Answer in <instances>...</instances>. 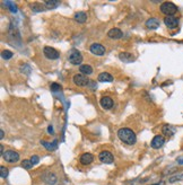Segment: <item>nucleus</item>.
<instances>
[{
	"label": "nucleus",
	"mask_w": 183,
	"mask_h": 185,
	"mask_svg": "<svg viewBox=\"0 0 183 185\" xmlns=\"http://www.w3.org/2000/svg\"><path fill=\"white\" fill-rule=\"evenodd\" d=\"M118 137L122 142L127 143V145H135L137 142V137L136 133L129 128H121L118 131Z\"/></svg>",
	"instance_id": "1"
},
{
	"label": "nucleus",
	"mask_w": 183,
	"mask_h": 185,
	"mask_svg": "<svg viewBox=\"0 0 183 185\" xmlns=\"http://www.w3.org/2000/svg\"><path fill=\"white\" fill-rule=\"evenodd\" d=\"M161 11L166 16H173L174 14L177 12V7L173 2L166 1V2H163L161 5Z\"/></svg>",
	"instance_id": "2"
},
{
	"label": "nucleus",
	"mask_w": 183,
	"mask_h": 185,
	"mask_svg": "<svg viewBox=\"0 0 183 185\" xmlns=\"http://www.w3.org/2000/svg\"><path fill=\"white\" fill-rule=\"evenodd\" d=\"M69 62L74 65H79L83 62V56L78 50L74 49L69 53Z\"/></svg>",
	"instance_id": "3"
},
{
	"label": "nucleus",
	"mask_w": 183,
	"mask_h": 185,
	"mask_svg": "<svg viewBox=\"0 0 183 185\" xmlns=\"http://www.w3.org/2000/svg\"><path fill=\"white\" fill-rule=\"evenodd\" d=\"M72 81H74L75 85L78 86V87H85L89 83V79H88V78L83 74H75L74 77H72Z\"/></svg>",
	"instance_id": "4"
},
{
	"label": "nucleus",
	"mask_w": 183,
	"mask_h": 185,
	"mask_svg": "<svg viewBox=\"0 0 183 185\" xmlns=\"http://www.w3.org/2000/svg\"><path fill=\"white\" fill-rule=\"evenodd\" d=\"M2 158L6 161H8V163L12 164L19 160V154L15 150H6L3 152Z\"/></svg>",
	"instance_id": "5"
},
{
	"label": "nucleus",
	"mask_w": 183,
	"mask_h": 185,
	"mask_svg": "<svg viewBox=\"0 0 183 185\" xmlns=\"http://www.w3.org/2000/svg\"><path fill=\"white\" fill-rule=\"evenodd\" d=\"M43 53L44 56H47L48 59H50V60H57L60 56V53L56 49L51 47V46H45L43 49Z\"/></svg>",
	"instance_id": "6"
},
{
	"label": "nucleus",
	"mask_w": 183,
	"mask_h": 185,
	"mask_svg": "<svg viewBox=\"0 0 183 185\" xmlns=\"http://www.w3.org/2000/svg\"><path fill=\"white\" fill-rule=\"evenodd\" d=\"M99 160L102 161L103 164H112L114 161V157H113V155L108 150H103L99 152Z\"/></svg>",
	"instance_id": "7"
},
{
	"label": "nucleus",
	"mask_w": 183,
	"mask_h": 185,
	"mask_svg": "<svg viewBox=\"0 0 183 185\" xmlns=\"http://www.w3.org/2000/svg\"><path fill=\"white\" fill-rule=\"evenodd\" d=\"M90 52L93 53V54H95V56H104V53H105V47L102 45V44L99 43H93L92 45H90L89 47Z\"/></svg>",
	"instance_id": "8"
},
{
	"label": "nucleus",
	"mask_w": 183,
	"mask_h": 185,
	"mask_svg": "<svg viewBox=\"0 0 183 185\" xmlns=\"http://www.w3.org/2000/svg\"><path fill=\"white\" fill-rule=\"evenodd\" d=\"M164 24L167 26L170 29H175L179 26V19L174 16H167L164 18Z\"/></svg>",
	"instance_id": "9"
},
{
	"label": "nucleus",
	"mask_w": 183,
	"mask_h": 185,
	"mask_svg": "<svg viewBox=\"0 0 183 185\" xmlns=\"http://www.w3.org/2000/svg\"><path fill=\"white\" fill-rule=\"evenodd\" d=\"M165 143V139L163 136H155L153 138L152 142H150V146H152V148L154 149H159L162 148Z\"/></svg>",
	"instance_id": "10"
},
{
	"label": "nucleus",
	"mask_w": 183,
	"mask_h": 185,
	"mask_svg": "<svg viewBox=\"0 0 183 185\" xmlns=\"http://www.w3.org/2000/svg\"><path fill=\"white\" fill-rule=\"evenodd\" d=\"M99 104H101V106H102L104 110H110V108H112V106H113L114 103H113V99H112L110 96H104V97L101 98Z\"/></svg>",
	"instance_id": "11"
},
{
	"label": "nucleus",
	"mask_w": 183,
	"mask_h": 185,
	"mask_svg": "<svg viewBox=\"0 0 183 185\" xmlns=\"http://www.w3.org/2000/svg\"><path fill=\"white\" fill-rule=\"evenodd\" d=\"M108 36L112 40H119L123 36V33L120 28H111L109 32H108Z\"/></svg>",
	"instance_id": "12"
},
{
	"label": "nucleus",
	"mask_w": 183,
	"mask_h": 185,
	"mask_svg": "<svg viewBox=\"0 0 183 185\" xmlns=\"http://www.w3.org/2000/svg\"><path fill=\"white\" fill-rule=\"evenodd\" d=\"M119 59L121 60V61L123 62H127V63H129V62H132L135 60V56L132 54L131 52H121L120 54H119Z\"/></svg>",
	"instance_id": "13"
},
{
	"label": "nucleus",
	"mask_w": 183,
	"mask_h": 185,
	"mask_svg": "<svg viewBox=\"0 0 183 185\" xmlns=\"http://www.w3.org/2000/svg\"><path fill=\"white\" fill-rule=\"evenodd\" d=\"M93 160H94L93 155L89 154V152H86V154L81 155L80 159H79L81 165H90V164L93 163Z\"/></svg>",
	"instance_id": "14"
},
{
	"label": "nucleus",
	"mask_w": 183,
	"mask_h": 185,
	"mask_svg": "<svg viewBox=\"0 0 183 185\" xmlns=\"http://www.w3.org/2000/svg\"><path fill=\"white\" fill-rule=\"evenodd\" d=\"M43 179L48 185H54L57 183V181H58V179H57V176L53 173H47L43 176Z\"/></svg>",
	"instance_id": "15"
},
{
	"label": "nucleus",
	"mask_w": 183,
	"mask_h": 185,
	"mask_svg": "<svg viewBox=\"0 0 183 185\" xmlns=\"http://www.w3.org/2000/svg\"><path fill=\"white\" fill-rule=\"evenodd\" d=\"M97 80L101 81V83H112L113 81V77H112V74H108V72H102V74H98Z\"/></svg>",
	"instance_id": "16"
},
{
	"label": "nucleus",
	"mask_w": 183,
	"mask_h": 185,
	"mask_svg": "<svg viewBox=\"0 0 183 185\" xmlns=\"http://www.w3.org/2000/svg\"><path fill=\"white\" fill-rule=\"evenodd\" d=\"M159 20L157 18H149L146 22V26L149 29H156V28L159 27Z\"/></svg>",
	"instance_id": "17"
},
{
	"label": "nucleus",
	"mask_w": 183,
	"mask_h": 185,
	"mask_svg": "<svg viewBox=\"0 0 183 185\" xmlns=\"http://www.w3.org/2000/svg\"><path fill=\"white\" fill-rule=\"evenodd\" d=\"M75 20L78 22L79 24H84L87 20V14L84 11H78L75 14Z\"/></svg>",
	"instance_id": "18"
},
{
	"label": "nucleus",
	"mask_w": 183,
	"mask_h": 185,
	"mask_svg": "<svg viewBox=\"0 0 183 185\" xmlns=\"http://www.w3.org/2000/svg\"><path fill=\"white\" fill-rule=\"evenodd\" d=\"M43 3L48 9H54V8H57L58 6H60L59 0H47V1H44Z\"/></svg>",
	"instance_id": "19"
},
{
	"label": "nucleus",
	"mask_w": 183,
	"mask_h": 185,
	"mask_svg": "<svg viewBox=\"0 0 183 185\" xmlns=\"http://www.w3.org/2000/svg\"><path fill=\"white\" fill-rule=\"evenodd\" d=\"M79 71H80V74H85V76H89V74H93V68L89 65H80Z\"/></svg>",
	"instance_id": "20"
},
{
	"label": "nucleus",
	"mask_w": 183,
	"mask_h": 185,
	"mask_svg": "<svg viewBox=\"0 0 183 185\" xmlns=\"http://www.w3.org/2000/svg\"><path fill=\"white\" fill-rule=\"evenodd\" d=\"M41 143H42V145H43L48 150H54V149H57V147H58V140H54L52 143H51V142H47V141H44V140H42Z\"/></svg>",
	"instance_id": "21"
},
{
	"label": "nucleus",
	"mask_w": 183,
	"mask_h": 185,
	"mask_svg": "<svg viewBox=\"0 0 183 185\" xmlns=\"http://www.w3.org/2000/svg\"><path fill=\"white\" fill-rule=\"evenodd\" d=\"M162 132H163V134H165V136L172 137L174 134V132H175V130H174L171 125H164L163 129H162Z\"/></svg>",
	"instance_id": "22"
},
{
	"label": "nucleus",
	"mask_w": 183,
	"mask_h": 185,
	"mask_svg": "<svg viewBox=\"0 0 183 185\" xmlns=\"http://www.w3.org/2000/svg\"><path fill=\"white\" fill-rule=\"evenodd\" d=\"M3 3H5L7 7H8L9 11L14 12V14H16V12H17V6H16L15 2H12V1H3Z\"/></svg>",
	"instance_id": "23"
},
{
	"label": "nucleus",
	"mask_w": 183,
	"mask_h": 185,
	"mask_svg": "<svg viewBox=\"0 0 183 185\" xmlns=\"http://www.w3.org/2000/svg\"><path fill=\"white\" fill-rule=\"evenodd\" d=\"M22 167L25 168V169H31L33 167V163L31 161V159H24L22 161Z\"/></svg>",
	"instance_id": "24"
},
{
	"label": "nucleus",
	"mask_w": 183,
	"mask_h": 185,
	"mask_svg": "<svg viewBox=\"0 0 183 185\" xmlns=\"http://www.w3.org/2000/svg\"><path fill=\"white\" fill-rule=\"evenodd\" d=\"M12 52L11 51H9V50H3L2 53H1V56H2L5 60H9V59L12 58Z\"/></svg>",
	"instance_id": "25"
},
{
	"label": "nucleus",
	"mask_w": 183,
	"mask_h": 185,
	"mask_svg": "<svg viewBox=\"0 0 183 185\" xmlns=\"http://www.w3.org/2000/svg\"><path fill=\"white\" fill-rule=\"evenodd\" d=\"M0 176H1V178H6L8 176V169L5 166L0 167Z\"/></svg>",
	"instance_id": "26"
},
{
	"label": "nucleus",
	"mask_w": 183,
	"mask_h": 185,
	"mask_svg": "<svg viewBox=\"0 0 183 185\" xmlns=\"http://www.w3.org/2000/svg\"><path fill=\"white\" fill-rule=\"evenodd\" d=\"M50 88H51V90H52V92H59V90H61V86H60L59 83H51Z\"/></svg>",
	"instance_id": "27"
},
{
	"label": "nucleus",
	"mask_w": 183,
	"mask_h": 185,
	"mask_svg": "<svg viewBox=\"0 0 183 185\" xmlns=\"http://www.w3.org/2000/svg\"><path fill=\"white\" fill-rule=\"evenodd\" d=\"M31 161L33 163V165H36V164L40 161V158H39V156L34 155V156H32V157H31Z\"/></svg>",
	"instance_id": "28"
},
{
	"label": "nucleus",
	"mask_w": 183,
	"mask_h": 185,
	"mask_svg": "<svg viewBox=\"0 0 183 185\" xmlns=\"http://www.w3.org/2000/svg\"><path fill=\"white\" fill-rule=\"evenodd\" d=\"M177 163L180 164V165H183V157L177 158Z\"/></svg>",
	"instance_id": "29"
},
{
	"label": "nucleus",
	"mask_w": 183,
	"mask_h": 185,
	"mask_svg": "<svg viewBox=\"0 0 183 185\" xmlns=\"http://www.w3.org/2000/svg\"><path fill=\"white\" fill-rule=\"evenodd\" d=\"M5 137V132H3V130H0V139H3Z\"/></svg>",
	"instance_id": "30"
},
{
	"label": "nucleus",
	"mask_w": 183,
	"mask_h": 185,
	"mask_svg": "<svg viewBox=\"0 0 183 185\" xmlns=\"http://www.w3.org/2000/svg\"><path fill=\"white\" fill-rule=\"evenodd\" d=\"M48 131H49L50 133H53V128H52V125H49V128H48Z\"/></svg>",
	"instance_id": "31"
},
{
	"label": "nucleus",
	"mask_w": 183,
	"mask_h": 185,
	"mask_svg": "<svg viewBox=\"0 0 183 185\" xmlns=\"http://www.w3.org/2000/svg\"><path fill=\"white\" fill-rule=\"evenodd\" d=\"M153 185H163V184H153Z\"/></svg>",
	"instance_id": "32"
}]
</instances>
